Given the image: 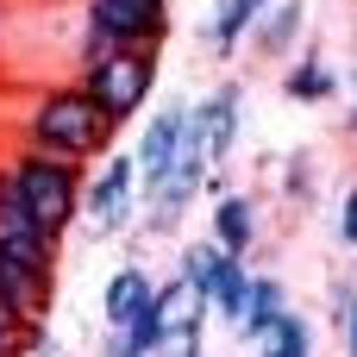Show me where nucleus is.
Segmentation results:
<instances>
[{
    "label": "nucleus",
    "instance_id": "obj_18",
    "mask_svg": "<svg viewBox=\"0 0 357 357\" xmlns=\"http://www.w3.org/2000/svg\"><path fill=\"white\" fill-rule=\"evenodd\" d=\"M282 88H289L295 100H326V94H333V69H326L320 56H307V63H295V69L282 75Z\"/></svg>",
    "mask_w": 357,
    "mask_h": 357
},
{
    "label": "nucleus",
    "instance_id": "obj_8",
    "mask_svg": "<svg viewBox=\"0 0 357 357\" xmlns=\"http://www.w3.org/2000/svg\"><path fill=\"white\" fill-rule=\"evenodd\" d=\"M0 301H6L25 326H44V307H50V276H38V270H25V264L0 257Z\"/></svg>",
    "mask_w": 357,
    "mask_h": 357
},
{
    "label": "nucleus",
    "instance_id": "obj_21",
    "mask_svg": "<svg viewBox=\"0 0 357 357\" xmlns=\"http://www.w3.org/2000/svg\"><path fill=\"white\" fill-rule=\"evenodd\" d=\"M339 245L357 251V188H345V201H339Z\"/></svg>",
    "mask_w": 357,
    "mask_h": 357
},
{
    "label": "nucleus",
    "instance_id": "obj_17",
    "mask_svg": "<svg viewBox=\"0 0 357 357\" xmlns=\"http://www.w3.org/2000/svg\"><path fill=\"white\" fill-rule=\"evenodd\" d=\"M220 264H226V251L207 238V245H188V251H182V270H176V276H182L195 295H207V289H213V276H220Z\"/></svg>",
    "mask_w": 357,
    "mask_h": 357
},
{
    "label": "nucleus",
    "instance_id": "obj_1",
    "mask_svg": "<svg viewBox=\"0 0 357 357\" xmlns=\"http://www.w3.org/2000/svg\"><path fill=\"white\" fill-rule=\"evenodd\" d=\"M113 126L94 113V100L82 88H44L25 113V151L63 157V163H88L94 151H107Z\"/></svg>",
    "mask_w": 357,
    "mask_h": 357
},
{
    "label": "nucleus",
    "instance_id": "obj_6",
    "mask_svg": "<svg viewBox=\"0 0 357 357\" xmlns=\"http://www.w3.org/2000/svg\"><path fill=\"white\" fill-rule=\"evenodd\" d=\"M0 257L25 264V270H38V276L56 270V238L25 213V201H19V188H13L6 169H0Z\"/></svg>",
    "mask_w": 357,
    "mask_h": 357
},
{
    "label": "nucleus",
    "instance_id": "obj_13",
    "mask_svg": "<svg viewBox=\"0 0 357 357\" xmlns=\"http://www.w3.org/2000/svg\"><path fill=\"white\" fill-rule=\"evenodd\" d=\"M282 314H289V289H282L276 276H251V295H245V314H238V339L270 333Z\"/></svg>",
    "mask_w": 357,
    "mask_h": 357
},
{
    "label": "nucleus",
    "instance_id": "obj_22",
    "mask_svg": "<svg viewBox=\"0 0 357 357\" xmlns=\"http://www.w3.org/2000/svg\"><path fill=\"white\" fill-rule=\"evenodd\" d=\"M339 333H345V357H357V295H345L339 307Z\"/></svg>",
    "mask_w": 357,
    "mask_h": 357
},
{
    "label": "nucleus",
    "instance_id": "obj_16",
    "mask_svg": "<svg viewBox=\"0 0 357 357\" xmlns=\"http://www.w3.org/2000/svg\"><path fill=\"white\" fill-rule=\"evenodd\" d=\"M251 13H257V0H220V6H213V19H207V38H213V50H220V56H232V50L245 44V25H251Z\"/></svg>",
    "mask_w": 357,
    "mask_h": 357
},
{
    "label": "nucleus",
    "instance_id": "obj_9",
    "mask_svg": "<svg viewBox=\"0 0 357 357\" xmlns=\"http://www.w3.org/2000/svg\"><path fill=\"white\" fill-rule=\"evenodd\" d=\"M295 31H301V0H257L251 25H245V38L257 50H270V56H282L295 44Z\"/></svg>",
    "mask_w": 357,
    "mask_h": 357
},
{
    "label": "nucleus",
    "instance_id": "obj_15",
    "mask_svg": "<svg viewBox=\"0 0 357 357\" xmlns=\"http://www.w3.org/2000/svg\"><path fill=\"white\" fill-rule=\"evenodd\" d=\"M245 295H251V270H245L238 257H226V264H220V276H213V289H207V314H220V320H232V326H238Z\"/></svg>",
    "mask_w": 357,
    "mask_h": 357
},
{
    "label": "nucleus",
    "instance_id": "obj_5",
    "mask_svg": "<svg viewBox=\"0 0 357 357\" xmlns=\"http://www.w3.org/2000/svg\"><path fill=\"white\" fill-rule=\"evenodd\" d=\"M132 201H138V169H132V157H107L100 176L82 182V213H75V220H82L94 238H113V232H126Z\"/></svg>",
    "mask_w": 357,
    "mask_h": 357
},
{
    "label": "nucleus",
    "instance_id": "obj_20",
    "mask_svg": "<svg viewBox=\"0 0 357 357\" xmlns=\"http://www.w3.org/2000/svg\"><path fill=\"white\" fill-rule=\"evenodd\" d=\"M25 333H31V326L0 301V357H25Z\"/></svg>",
    "mask_w": 357,
    "mask_h": 357
},
{
    "label": "nucleus",
    "instance_id": "obj_4",
    "mask_svg": "<svg viewBox=\"0 0 357 357\" xmlns=\"http://www.w3.org/2000/svg\"><path fill=\"white\" fill-rule=\"evenodd\" d=\"M169 31V0H88L82 63L107 50H157Z\"/></svg>",
    "mask_w": 357,
    "mask_h": 357
},
{
    "label": "nucleus",
    "instance_id": "obj_12",
    "mask_svg": "<svg viewBox=\"0 0 357 357\" xmlns=\"http://www.w3.org/2000/svg\"><path fill=\"white\" fill-rule=\"evenodd\" d=\"M238 107H245V88L238 82H226V88H213L207 100H201V126H207V151H213V163L232 151V138H238Z\"/></svg>",
    "mask_w": 357,
    "mask_h": 357
},
{
    "label": "nucleus",
    "instance_id": "obj_14",
    "mask_svg": "<svg viewBox=\"0 0 357 357\" xmlns=\"http://www.w3.org/2000/svg\"><path fill=\"white\" fill-rule=\"evenodd\" d=\"M251 351H257V357H307V351H314L307 314H295V307H289L270 333H257V339H251Z\"/></svg>",
    "mask_w": 357,
    "mask_h": 357
},
{
    "label": "nucleus",
    "instance_id": "obj_11",
    "mask_svg": "<svg viewBox=\"0 0 357 357\" xmlns=\"http://www.w3.org/2000/svg\"><path fill=\"white\" fill-rule=\"evenodd\" d=\"M151 295H157V282L144 276V264H126V270L107 282V295H100V320H107V333H119V326H126Z\"/></svg>",
    "mask_w": 357,
    "mask_h": 357
},
{
    "label": "nucleus",
    "instance_id": "obj_19",
    "mask_svg": "<svg viewBox=\"0 0 357 357\" xmlns=\"http://www.w3.org/2000/svg\"><path fill=\"white\" fill-rule=\"evenodd\" d=\"M201 333H207V326H169L151 357H201Z\"/></svg>",
    "mask_w": 357,
    "mask_h": 357
},
{
    "label": "nucleus",
    "instance_id": "obj_3",
    "mask_svg": "<svg viewBox=\"0 0 357 357\" xmlns=\"http://www.w3.org/2000/svg\"><path fill=\"white\" fill-rule=\"evenodd\" d=\"M94 113L119 132L132 113H144L151 88H157V50H107V56H88L82 63V82H75Z\"/></svg>",
    "mask_w": 357,
    "mask_h": 357
},
{
    "label": "nucleus",
    "instance_id": "obj_23",
    "mask_svg": "<svg viewBox=\"0 0 357 357\" xmlns=\"http://www.w3.org/2000/svg\"><path fill=\"white\" fill-rule=\"evenodd\" d=\"M351 126H357V113H351Z\"/></svg>",
    "mask_w": 357,
    "mask_h": 357
},
{
    "label": "nucleus",
    "instance_id": "obj_2",
    "mask_svg": "<svg viewBox=\"0 0 357 357\" xmlns=\"http://www.w3.org/2000/svg\"><path fill=\"white\" fill-rule=\"evenodd\" d=\"M0 169L13 176L25 213H31L50 238H63V232L75 226V213H82V163H63V157H44V151H25V144H19Z\"/></svg>",
    "mask_w": 357,
    "mask_h": 357
},
{
    "label": "nucleus",
    "instance_id": "obj_7",
    "mask_svg": "<svg viewBox=\"0 0 357 357\" xmlns=\"http://www.w3.org/2000/svg\"><path fill=\"white\" fill-rule=\"evenodd\" d=\"M176 126H182V107H157L151 126H144V138H138V151H132L138 195H144V201L163 188V176H169V163H176Z\"/></svg>",
    "mask_w": 357,
    "mask_h": 357
},
{
    "label": "nucleus",
    "instance_id": "obj_10",
    "mask_svg": "<svg viewBox=\"0 0 357 357\" xmlns=\"http://www.w3.org/2000/svg\"><path fill=\"white\" fill-rule=\"evenodd\" d=\"M213 245H220L226 257H238V264H245V251L257 245V207H251L245 195H220V207H213Z\"/></svg>",
    "mask_w": 357,
    "mask_h": 357
}]
</instances>
